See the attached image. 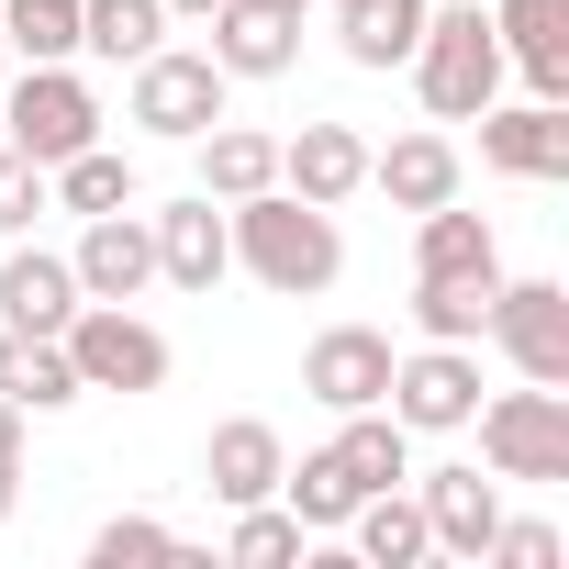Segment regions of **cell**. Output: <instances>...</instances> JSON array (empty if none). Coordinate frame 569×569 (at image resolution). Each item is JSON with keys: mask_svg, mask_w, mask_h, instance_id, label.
I'll list each match as a JSON object with an SVG mask.
<instances>
[{"mask_svg": "<svg viewBox=\"0 0 569 569\" xmlns=\"http://www.w3.org/2000/svg\"><path fill=\"white\" fill-rule=\"evenodd\" d=\"M223 234H234V268L257 279V291H279V302L336 291V268H347L336 212L302 201V190H246V201H223Z\"/></svg>", "mask_w": 569, "mask_h": 569, "instance_id": "1", "label": "cell"}, {"mask_svg": "<svg viewBox=\"0 0 569 569\" xmlns=\"http://www.w3.org/2000/svg\"><path fill=\"white\" fill-rule=\"evenodd\" d=\"M402 68H413V90H425L436 123H480V112L502 101V34H491L480 0H436V12H425V46H413Z\"/></svg>", "mask_w": 569, "mask_h": 569, "instance_id": "2", "label": "cell"}, {"mask_svg": "<svg viewBox=\"0 0 569 569\" xmlns=\"http://www.w3.org/2000/svg\"><path fill=\"white\" fill-rule=\"evenodd\" d=\"M0 146H23L34 168L101 146V90L57 57V68H23V79H0Z\"/></svg>", "mask_w": 569, "mask_h": 569, "instance_id": "3", "label": "cell"}, {"mask_svg": "<svg viewBox=\"0 0 569 569\" xmlns=\"http://www.w3.org/2000/svg\"><path fill=\"white\" fill-rule=\"evenodd\" d=\"M57 347H68L79 391H123V402H134V391H168V336H157L134 302H79Z\"/></svg>", "mask_w": 569, "mask_h": 569, "instance_id": "4", "label": "cell"}, {"mask_svg": "<svg viewBox=\"0 0 569 569\" xmlns=\"http://www.w3.org/2000/svg\"><path fill=\"white\" fill-rule=\"evenodd\" d=\"M223 101H234V79L201 57V46H157V57H134V90H123V123H146L157 146H190L201 123H223Z\"/></svg>", "mask_w": 569, "mask_h": 569, "instance_id": "5", "label": "cell"}, {"mask_svg": "<svg viewBox=\"0 0 569 569\" xmlns=\"http://www.w3.org/2000/svg\"><path fill=\"white\" fill-rule=\"evenodd\" d=\"M469 425H480L491 480H569V391L525 380V391H491Z\"/></svg>", "mask_w": 569, "mask_h": 569, "instance_id": "6", "label": "cell"}, {"mask_svg": "<svg viewBox=\"0 0 569 569\" xmlns=\"http://www.w3.org/2000/svg\"><path fill=\"white\" fill-rule=\"evenodd\" d=\"M480 336L513 358V380H547V391H569V291H558V279H502Z\"/></svg>", "mask_w": 569, "mask_h": 569, "instance_id": "7", "label": "cell"}, {"mask_svg": "<svg viewBox=\"0 0 569 569\" xmlns=\"http://www.w3.org/2000/svg\"><path fill=\"white\" fill-rule=\"evenodd\" d=\"M380 402H391V425H402V436H458V425L480 413V358L425 336L413 358H391V391H380Z\"/></svg>", "mask_w": 569, "mask_h": 569, "instance_id": "8", "label": "cell"}, {"mask_svg": "<svg viewBox=\"0 0 569 569\" xmlns=\"http://www.w3.org/2000/svg\"><path fill=\"white\" fill-rule=\"evenodd\" d=\"M302 391H313L325 413H369V402L391 391V336H380V325H325V336L302 347Z\"/></svg>", "mask_w": 569, "mask_h": 569, "instance_id": "9", "label": "cell"}, {"mask_svg": "<svg viewBox=\"0 0 569 569\" xmlns=\"http://www.w3.org/2000/svg\"><path fill=\"white\" fill-rule=\"evenodd\" d=\"M68 268H79L90 302H134V291H157V234H146V212H134V201H123V212H90L79 246H68Z\"/></svg>", "mask_w": 569, "mask_h": 569, "instance_id": "10", "label": "cell"}, {"mask_svg": "<svg viewBox=\"0 0 569 569\" xmlns=\"http://www.w3.org/2000/svg\"><path fill=\"white\" fill-rule=\"evenodd\" d=\"M146 234H157V279H168V291H201V302H212V279L234 268V234H223V201H212V190H190V201L146 212Z\"/></svg>", "mask_w": 569, "mask_h": 569, "instance_id": "11", "label": "cell"}, {"mask_svg": "<svg viewBox=\"0 0 569 569\" xmlns=\"http://www.w3.org/2000/svg\"><path fill=\"white\" fill-rule=\"evenodd\" d=\"M79 302H90L79 268H68L57 246H23V234H12V257H0V325H12V336H68Z\"/></svg>", "mask_w": 569, "mask_h": 569, "instance_id": "12", "label": "cell"}, {"mask_svg": "<svg viewBox=\"0 0 569 569\" xmlns=\"http://www.w3.org/2000/svg\"><path fill=\"white\" fill-rule=\"evenodd\" d=\"M201 57H212L223 79H291V68H302V12H268V0H223Z\"/></svg>", "mask_w": 569, "mask_h": 569, "instance_id": "13", "label": "cell"}, {"mask_svg": "<svg viewBox=\"0 0 569 569\" xmlns=\"http://www.w3.org/2000/svg\"><path fill=\"white\" fill-rule=\"evenodd\" d=\"M480 168L502 179H569V101H491L480 112Z\"/></svg>", "mask_w": 569, "mask_h": 569, "instance_id": "14", "label": "cell"}, {"mask_svg": "<svg viewBox=\"0 0 569 569\" xmlns=\"http://www.w3.org/2000/svg\"><path fill=\"white\" fill-rule=\"evenodd\" d=\"M413 502H425V536H436V558H491V525H502V480H480V469H425L413 480Z\"/></svg>", "mask_w": 569, "mask_h": 569, "instance_id": "15", "label": "cell"}, {"mask_svg": "<svg viewBox=\"0 0 569 569\" xmlns=\"http://www.w3.org/2000/svg\"><path fill=\"white\" fill-rule=\"evenodd\" d=\"M279 469H291V447H279V425L268 413H223L212 425V447H201V480H212V502L234 513V502H268L279 491Z\"/></svg>", "mask_w": 569, "mask_h": 569, "instance_id": "16", "label": "cell"}, {"mask_svg": "<svg viewBox=\"0 0 569 569\" xmlns=\"http://www.w3.org/2000/svg\"><path fill=\"white\" fill-rule=\"evenodd\" d=\"M279 190H302V201L347 212V201L369 190V146H358L347 123H302V134H279Z\"/></svg>", "mask_w": 569, "mask_h": 569, "instance_id": "17", "label": "cell"}, {"mask_svg": "<svg viewBox=\"0 0 569 569\" xmlns=\"http://www.w3.org/2000/svg\"><path fill=\"white\" fill-rule=\"evenodd\" d=\"M491 34H502V68H525L536 101H569V0H502Z\"/></svg>", "mask_w": 569, "mask_h": 569, "instance_id": "18", "label": "cell"}, {"mask_svg": "<svg viewBox=\"0 0 569 569\" xmlns=\"http://www.w3.org/2000/svg\"><path fill=\"white\" fill-rule=\"evenodd\" d=\"M491 291H502V268H413V336H436V347H480Z\"/></svg>", "mask_w": 569, "mask_h": 569, "instance_id": "19", "label": "cell"}, {"mask_svg": "<svg viewBox=\"0 0 569 569\" xmlns=\"http://www.w3.org/2000/svg\"><path fill=\"white\" fill-rule=\"evenodd\" d=\"M369 190H391V212H436V201H458V146L447 134H391L369 157Z\"/></svg>", "mask_w": 569, "mask_h": 569, "instance_id": "20", "label": "cell"}, {"mask_svg": "<svg viewBox=\"0 0 569 569\" xmlns=\"http://www.w3.org/2000/svg\"><path fill=\"white\" fill-rule=\"evenodd\" d=\"M347 536H358V569H425V558H436V536H425V502H413L402 480H391V491H358Z\"/></svg>", "mask_w": 569, "mask_h": 569, "instance_id": "21", "label": "cell"}, {"mask_svg": "<svg viewBox=\"0 0 569 569\" xmlns=\"http://www.w3.org/2000/svg\"><path fill=\"white\" fill-rule=\"evenodd\" d=\"M190 146H201V190H212V201L279 190V134H257V123H234V112H223V123H201Z\"/></svg>", "mask_w": 569, "mask_h": 569, "instance_id": "22", "label": "cell"}, {"mask_svg": "<svg viewBox=\"0 0 569 569\" xmlns=\"http://www.w3.org/2000/svg\"><path fill=\"white\" fill-rule=\"evenodd\" d=\"M0 402H23V413H68V402H90V391H79V369H68L57 336H12V325H0Z\"/></svg>", "mask_w": 569, "mask_h": 569, "instance_id": "23", "label": "cell"}, {"mask_svg": "<svg viewBox=\"0 0 569 569\" xmlns=\"http://www.w3.org/2000/svg\"><path fill=\"white\" fill-rule=\"evenodd\" d=\"M336 469H347L358 491H391V480H413V436L391 425V402H369V413H336Z\"/></svg>", "mask_w": 569, "mask_h": 569, "instance_id": "24", "label": "cell"}, {"mask_svg": "<svg viewBox=\"0 0 569 569\" xmlns=\"http://www.w3.org/2000/svg\"><path fill=\"white\" fill-rule=\"evenodd\" d=\"M425 12L436 0H347V68H402L413 46H425Z\"/></svg>", "mask_w": 569, "mask_h": 569, "instance_id": "25", "label": "cell"}, {"mask_svg": "<svg viewBox=\"0 0 569 569\" xmlns=\"http://www.w3.org/2000/svg\"><path fill=\"white\" fill-rule=\"evenodd\" d=\"M157 46H168V0H79V57L134 68V57H157Z\"/></svg>", "mask_w": 569, "mask_h": 569, "instance_id": "26", "label": "cell"}, {"mask_svg": "<svg viewBox=\"0 0 569 569\" xmlns=\"http://www.w3.org/2000/svg\"><path fill=\"white\" fill-rule=\"evenodd\" d=\"M279 502L302 513V536H347V513H358V480L336 469V447H313V458H291V469H279Z\"/></svg>", "mask_w": 569, "mask_h": 569, "instance_id": "27", "label": "cell"}, {"mask_svg": "<svg viewBox=\"0 0 569 569\" xmlns=\"http://www.w3.org/2000/svg\"><path fill=\"white\" fill-rule=\"evenodd\" d=\"M46 201H68L79 223H90V212H123V201H134V157L79 146V157H57V168H46Z\"/></svg>", "mask_w": 569, "mask_h": 569, "instance_id": "28", "label": "cell"}, {"mask_svg": "<svg viewBox=\"0 0 569 569\" xmlns=\"http://www.w3.org/2000/svg\"><path fill=\"white\" fill-rule=\"evenodd\" d=\"M0 46H12L23 68L79 57V0H0Z\"/></svg>", "mask_w": 569, "mask_h": 569, "instance_id": "29", "label": "cell"}, {"mask_svg": "<svg viewBox=\"0 0 569 569\" xmlns=\"http://www.w3.org/2000/svg\"><path fill=\"white\" fill-rule=\"evenodd\" d=\"M413 268H502V246H491L480 212L436 201V212H413Z\"/></svg>", "mask_w": 569, "mask_h": 569, "instance_id": "30", "label": "cell"}, {"mask_svg": "<svg viewBox=\"0 0 569 569\" xmlns=\"http://www.w3.org/2000/svg\"><path fill=\"white\" fill-rule=\"evenodd\" d=\"M223 558H234V569H291V558H302V513L279 502V491H268V502H234Z\"/></svg>", "mask_w": 569, "mask_h": 569, "instance_id": "31", "label": "cell"}, {"mask_svg": "<svg viewBox=\"0 0 569 569\" xmlns=\"http://www.w3.org/2000/svg\"><path fill=\"white\" fill-rule=\"evenodd\" d=\"M134 558H179V536H168L157 513H112V525L90 536V569H134Z\"/></svg>", "mask_w": 569, "mask_h": 569, "instance_id": "32", "label": "cell"}, {"mask_svg": "<svg viewBox=\"0 0 569 569\" xmlns=\"http://www.w3.org/2000/svg\"><path fill=\"white\" fill-rule=\"evenodd\" d=\"M34 212H46V168H34L23 146H0V246H12Z\"/></svg>", "mask_w": 569, "mask_h": 569, "instance_id": "33", "label": "cell"}, {"mask_svg": "<svg viewBox=\"0 0 569 569\" xmlns=\"http://www.w3.org/2000/svg\"><path fill=\"white\" fill-rule=\"evenodd\" d=\"M491 558H502V569H558V525H513V513H502V525H491Z\"/></svg>", "mask_w": 569, "mask_h": 569, "instance_id": "34", "label": "cell"}, {"mask_svg": "<svg viewBox=\"0 0 569 569\" xmlns=\"http://www.w3.org/2000/svg\"><path fill=\"white\" fill-rule=\"evenodd\" d=\"M12 502H23V458H0V525H12Z\"/></svg>", "mask_w": 569, "mask_h": 569, "instance_id": "35", "label": "cell"}, {"mask_svg": "<svg viewBox=\"0 0 569 569\" xmlns=\"http://www.w3.org/2000/svg\"><path fill=\"white\" fill-rule=\"evenodd\" d=\"M0 458H23V402H0Z\"/></svg>", "mask_w": 569, "mask_h": 569, "instance_id": "36", "label": "cell"}, {"mask_svg": "<svg viewBox=\"0 0 569 569\" xmlns=\"http://www.w3.org/2000/svg\"><path fill=\"white\" fill-rule=\"evenodd\" d=\"M223 12V0H168V23H212Z\"/></svg>", "mask_w": 569, "mask_h": 569, "instance_id": "37", "label": "cell"}, {"mask_svg": "<svg viewBox=\"0 0 569 569\" xmlns=\"http://www.w3.org/2000/svg\"><path fill=\"white\" fill-rule=\"evenodd\" d=\"M268 12H313V0H268Z\"/></svg>", "mask_w": 569, "mask_h": 569, "instance_id": "38", "label": "cell"}, {"mask_svg": "<svg viewBox=\"0 0 569 569\" xmlns=\"http://www.w3.org/2000/svg\"><path fill=\"white\" fill-rule=\"evenodd\" d=\"M0 79H12V46H0Z\"/></svg>", "mask_w": 569, "mask_h": 569, "instance_id": "39", "label": "cell"}, {"mask_svg": "<svg viewBox=\"0 0 569 569\" xmlns=\"http://www.w3.org/2000/svg\"><path fill=\"white\" fill-rule=\"evenodd\" d=\"M336 12H347V0H336Z\"/></svg>", "mask_w": 569, "mask_h": 569, "instance_id": "40", "label": "cell"}]
</instances>
